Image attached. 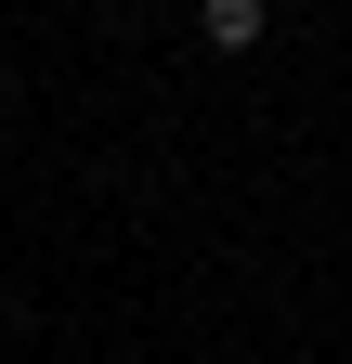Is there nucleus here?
<instances>
[{
	"label": "nucleus",
	"instance_id": "obj_1",
	"mask_svg": "<svg viewBox=\"0 0 352 364\" xmlns=\"http://www.w3.org/2000/svg\"><path fill=\"white\" fill-rule=\"evenodd\" d=\"M261 26H274L261 0H209V14H196V39H209V53H261Z\"/></svg>",
	"mask_w": 352,
	"mask_h": 364
}]
</instances>
